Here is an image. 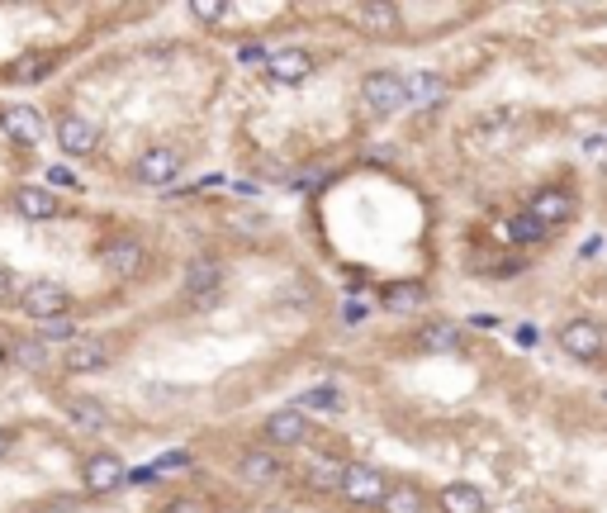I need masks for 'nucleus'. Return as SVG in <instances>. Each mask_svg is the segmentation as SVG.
Listing matches in <instances>:
<instances>
[{"label": "nucleus", "instance_id": "obj_1", "mask_svg": "<svg viewBox=\"0 0 607 513\" xmlns=\"http://www.w3.org/2000/svg\"><path fill=\"white\" fill-rule=\"evenodd\" d=\"M361 105L370 114H399L409 105V91H403V76L390 72V67H375L361 76Z\"/></svg>", "mask_w": 607, "mask_h": 513}, {"label": "nucleus", "instance_id": "obj_2", "mask_svg": "<svg viewBox=\"0 0 607 513\" xmlns=\"http://www.w3.org/2000/svg\"><path fill=\"white\" fill-rule=\"evenodd\" d=\"M224 295V261L218 257H190L185 261V300L195 309H214Z\"/></svg>", "mask_w": 607, "mask_h": 513}, {"label": "nucleus", "instance_id": "obj_3", "mask_svg": "<svg viewBox=\"0 0 607 513\" xmlns=\"http://www.w3.org/2000/svg\"><path fill=\"white\" fill-rule=\"evenodd\" d=\"M14 305H20L29 319L48 323V319H62L66 305H72V295H66V286H57V280H24V290Z\"/></svg>", "mask_w": 607, "mask_h": 513}, {"label": "nucleus", "instance_id": "obj_4", "mask_svg": "<svg viewBox=\"0 0 607 513\" xmlns=\"http://www.w3.org/2000/svg\"><path fill=\"white\" fill-rule=\"evenodd\" d=\"M555 338H560V347H565L575 361H598V357L607 352V333H603L598 319H565Z\"/></svg>", "mask_w": 607, "mask_h": 513}, {"label": "nucleus", "instance_id": "obj_5", "mask_svg": "<svg viewBox=\"0 0 607 513\" xmlns=\"http://www.w3.org/2000/svg\"><path fill=\"white\" fill-rule=\"evenodd\" d=\"M384 490H390V485H384V475L375 466H365V461H347V466H342V490H337V494H342L347 504L370 509V504L384 500Z\"/></svg>", "mask_w": 607, "mask_h": 513}, {"label": "nucleus", "instance_id": "obj_6", "mask_svg": "<svg viewBox=\"0 0 607 513\" xmlns=\"http://www.w3.org/2000/svg\"><path fill=\"white\" fill-rule=\"evenodd\" d=\"M522 214H527V219H536V224L550 234V228H560V224L575 219V195H569L565 186H541V190L527 200V209H522Z\"/></svg>", "mask_w": 607, "mask_h": 513}, {"label": "nucleus", "instance_id": "obj_7", "mask_svg": "<svg viewBox=\"0 0 607 513\" xmlns=\"http://www.w3.org/2000/svg\"><path fill=\"white\" fill-rule=\"evenodd\" d=\"M180 167H185V157L176 153V147H147V153L133 162V181L162 190V186H172V181L180 176Z\"/></svg>", "mask_w": 607, "mask_h": 513}, {"label": "nucleus", "instance_id": "obj_8", "mask_svg": "<svg viewBox=\"0 0 607 513\" xmlns=\"http://www.w3.org/2000/svg\"><path fill=\"white\" fill-rule=\"evenodd\" d=\"M128 480V466L114 452H91L86 461H81V485L95 490V494H110V490H119Z\"/></svg>", "mask_w": 607, "mask_h": 513}, {"label": "nucleus", "instance_id": "obj_9", "mask_svg": "<svg viewBox=\"0 0 607 513\" xmlns=\"http://www.w3.org/2000/svg\"><path fill=\"white\" fill-rule=\"evenodd\" d=\"M266 76L276 86H299V81L313 76V53L309 48H280V53L266 57Z\"/></svg>", "mask_w": 607, "mask_h": 513}, {"label": "nucleus", "instance_id": "obj_10", "mask_svg": "<svg viewBox=\"0 0 607 513\" xmlns=\"http://www.w3.org/2000/svg\"><path fill=\"white\" fill-rule=\"evenodd\" d=\"M309 413L304 409H276V413H266V442L271 447H304L309 442Z\"/></svg>", "mask_w": 607, "mask_h": 513}, {"label": "nucleus", "instance_id": "obj_11", "mask_svg": "<svg viewBox=\"0 0 607 513\" xmlns=\"http://www.w3.org/2000/svg\"><path fill=\"white\" fill-rule=\"evenodd\" d=\"M100 261L114 271V276H138L143 267H147V247L138 243V238H128V234H119V238H110L105 247H100Z\"/></svg>", "mask_w": 607, "mask_h": 513}, {"label": "nucleus", "instance_id": "obj_12", "mask_svg": "<svg viewBox=\"0 0 607 513\" xmlns=\"http://www.w3.org/2000/svg\"><path fill=\"white\" fill-rule=\"evenodd\" d=\"M95 143H100V134L91 119H81V114H62L57 119V147L66 157H91Z\"/></svg>", "mask_w": 607, "mask_h": 513}, {"label": "nucleus", "instance_id": "obj_13", "mask_svg": "<svg viewBox=\"0 0 607 513\" xmlns=\"http://www.w3.org/2000/svg\"><path fill=\"white\" fill-rule=\"evenodd\" d=\"M62 367L72 371V376H91L100 367H110V342L105 338H76V342H66Z\"/></svg>", "mask_w": 607, "mask_h": 513}, {"label": "nucleus", "instance_id": "obj_14", "mask_svg": "<svg viewBox=\"0 0 607 513\" xmlns=\"http://www.w3.org/2000/svg\"><path fill=\"white\" fill-rule=\"evenodd\" d=\"M238 471H242V480L247 485H276V480L285 475V466H280V456L276 452H266V447H247L242 452V461H238Z\"/></svg>", "mask_w": 607, "mask_h": 513}, {"label": "nucleus", "instance_id": "obj_15", "mask_svg": "<svg viewBox=\"0 0 607 513\" xmlns=\"http://www.w3.org/2000/svg\"><path fill=\"white\" fill-rule=\"evenodd\" d=\"M380 305L390 314H418L427 305V286L423 280H390V286H380Z\"/></svg>", "mask_w": 607, "mask_h": 513}, {"label": "nucleus", "instance_id": "obj_16", "mask_svg": "<svg viewBox=\"0 0 607 513\" xmlns=\"http://www.w3.org/2000/svg\"><path fill=\"white\" fill-rule=\"evenodd\" d=\"M0 124H5V134L24 147H33L43 138V119H39V110H29V105H5L0 110Z\"/></svg>", "mask_w": 607, "mask_h": 513}, {"label": "nucleus", "instance_id": "obj_17", "mask_svg": "<svg viewBox=\"0 0 607 513\" xmlns=\"http://www.w3.org/2000/svg\"><path fill=\"white\" fill-rule=\"evenodd\" d=\"M14 209H20V219H29V224H43L57 214V195L48 186H20L14 190Z\"/></svg>", "mask_w": 607, "mask_h": 513}, {"label": "nucleus", "instance_id": "obj_18", "mask_svg": "<svg viewBox=\"0 0 607 513\" xmlns=\"http://www.w3.org/2000/svg\"><path fill=\"white\" fill-rule=\"evenodd\" d=\"M356 20L365 34H399V24H403V10L390 5V0H370V5L356 10Z\"/></svg>", "mask_w": 607, "mask_h": 513}, {"label": "nucleus", "instance_id": "obj_19", "mask_svg": "<svg viewBox=\"0 0 607 513\" xmlns=\"http://www.w3.org/2000/svg\"><path fill=\"white\" fill-rule=\"evenodd\" d=\"M418 347L423 352H461V328L446 323V319H432L418 328Z\"/></svg>", "mask_w": 607, "mask_h": 513}, {"label": "nucleus", "instance_id": "obj_20", "mask_svg": "<svg viewBox=\"0 0 607 513\" xmlns=\"http://www.w3.org/2000/svg\"><path fill=\"white\" fill-rule=\"evenodd\" d=\"M436 509L442 513H484V494L475 485H465V480H455V485H446L436 494Z\"/></svg>", "mask_w": 607, "mask_h": 513}, {"label": "nucleus", "instance_id": "obj_21", "mask_svg": "<svg viewBox=\"0 0 607 513\" xmlns=\"http://www.w3.org/2000/svg\"><path fill=\"white\" fill-rule=\"evenodd\" d=\"M375 509L380 513H427V494L418 490V485H390Z\"/></svg>", "mask_w": 607, "mask_h": 513}, {"label": "nucleus", "instance_id": "obj_22", "mask_svg": "<svg viewBox=\"0 0 607 513\" xmlns=\"http://www.w3.org/2000/svg\"><path fill=\"white\" fill-rule=\"evenodd\" d=\"M403 91H409V101L432 105V101H442V95H446V81L436 72H413V76H403Z\"/></svg>", "mask_w": 607, "mask_h": 513}, {"label": "nucleus", "instance_id": "obj_23", "mask_svg": "<svg viewBox=\"0 0 607 513\" xmlns=\"http://www.w3.org/2000/svg\"><path fill=\"white\" fill-rule=\"evenodd\" d=\"M66 413H72V423L86 428V433H100V428H110L105 404H95V400H72V404H66Z\"/></svg>", "mask_w": 607, "mask_h": 513}, {"label": "nucleus", "instance_id": "obj_24", "mask_svg": "<svg viewBox=\"0 0 607 513\" xmlns=\"http://www.w3.org/2000/svg\"><path fill=\"white\" fill-rule=\"evenodd\" d=\"M53 67H57V57H48V53H29V57H20V62L10 67V76H14V81H24V86H33V81H43Z\"/></svg>", "mask_w": 607, "mask_h": 513}, {"label": "nucleus", "instance_id": "obj_25", "mask_svg": "<svg viewBox=\"0 0 607 513\" xmlns=\"http://www.w3.org/2000/svg\"><path fill=\"white\" fill-rule=\"evenodd\" d=\"M508 238L527 247V243H541V238H546V228L536 224V219H527V214H513V219H508Z\"/></svg>", "mask_w": 607, "mask_h": 513}, {"label": "nucleus", "instance_id": "obj_26", "mask_svg": "<svg viewBox=\"0 0 607 513\" xmlns=\"http://www.w3.org/2000/svg\"><path fill=\"white\" fill-rule=\"evenodd\" d=\"M76 338H81V333H76V323L66 319V314H62V319L39 323V342H76Z\"/></svg>", "mask_w": 607, "mask_h": 513}, {"label": "nucleus", "instance_id": "obj_27", "mask_svg": "<svg viewBox=\"0 0 607 513\" xmlns=\"http://www.w3.org/2000/svg\"><path fill=\"white\" fill-rule=\"evenodd\" d=\"M43 347H48V342H39V338H29V342H20V347H14V357H20V361H24V367H33V371H39V367H43V361H48V352H43Z\"/></svg>", "mask_w": 607, "mask_h": 513}, {"label": "nucleus", "instance_id": "obj_28", "mask_svg": "<svg viewBox=\"0 0 607 513\" xmlns=\"http://www.w3.org/2000/svg\"><path fill=\"white\" fill-rule=\"evenodd\" d=\"M20 290H24V280L14 276L10 267H0V305H10V300H14V295H20Z\"/></svg>", "mask_w": 607, "mask_h": 513}, {"label": "nucleus", "instance_id": "obj_29", "mask_svg": "<svg viewBox=\"0 0 607 513\" xmlns=\"http://www.w3.org/2000/svg\"><path fill=\"white\" fill-rule=\"evenodd\" d=\"M48 186H57V190H81V181L66 172V167H48Z\"/></svg>", "mask_w": 607, "mask_h": 513}, {"label": "nucleus", "instance_id": "obj_30", "mask_svg": "<svg viewBox=\"0 0 607 513\" xmlns=\"http://www.w3.org/2000/svg\"><path fill=\"white\" fill-rule=\"evenodd\" d=\"M299 409H337V394L332 390H313V394H304Z\"/></svg>", "mask_w": 607, "mask_h": 513}, {"label": "nucleus", "instance_id": "obj_31", "mask_svg": "<svg viewBox=\"0 0 607 513\" xmlns=\"http://www.w3.org/2000/svg\"><path fill=\"white\" fill-rule=\"evenodd\" d=\"M190 14H195V20H224V14H228V5H214V0H199V5H190Z\"/></svg>", "mask_w": 607, "mask_h": 513}, {"label": "nucleus", "instance_id": "obj_32", "mask_svg": "<svg viewBox=\"0 0 607 513\" xmlns=\"http://www.w3.org/2000/svg\"><path fill=\"white\" fill-rule=\"evenodd\" d=\"M166 513H209L205 504H199V500H176L172 509H166Z\"/></svg>", "mask_w": 607, "mask_h": 513}, {"label": "nucleus", "instance_id": "obj_33", "mask_svg": "<svg viewBox=\"0 0 607 513\" xmlns=\"http://www.w3.org/2000/svg\"><path fill=\"white\" fill-rule=\"evenodd\" d=\"M517 342H522V347H536V342H541V333H536L532 323H522V328H517Z\"/></svg>", "mask_w": 607, "mask_h": 513}, {"label": "nucleus", "instance_id": "obj_34", "mask_svg": "<svg viewBox=\"0 0 607 513\" xmlns=\"http://www.w3.org/2000/svg\"><path fill=\"white\" fill-rule=\"evenodd\" d=\"M14 452V438H10V428H0V461H5Z\"/></svg>", "mask_w": 607, "mask_h": 513}, {"label": "nucleus", "instance_id": "obj_35", "mask_svg": "<svg viewBox=\"0 0 607 513\" xmlns=\"http://www.w3.org/2000/svg\"><path fill=\"white\" fill-rule=\"evenodd\" d=\"M185 461H190L185 452H172V456H162V471H172V466H185Z\"/></svg>", "mask_w": 607, "mask_h": 513}, {"label": "nucleus", "instance_id": "obj_36", "mask_svg": "<svg viewBox=\"0 0 607 513\" xmlns=\"http://www.w3.org/2000/svg\"><path fill=\"white\" fill-rule=\"evenodd\" d=\"M5 361H10V347H5V338H0V367H5Z\"/></svg>", "mask_w": 607, "mask_h": 513}]
</instances>
